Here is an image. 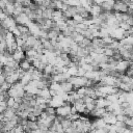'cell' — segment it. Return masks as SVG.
<instances>
[{
    "label": "cell",
    "instance_id": "1",
    "mask_svg": "<svg viewBox=\"0 0 133 133\" xmlns=\"http://www.w3.org/2000/svg\"><path fill=\"white\" fill-rule=\"evenodd\" d=\"M128 9H129L128 5L124 1H115L112 6L113 12H119V13H127Z\"/></svg>",
    "mask_w": 133,
    "mask_h": 133
},
{
    "label": "cell",
    "instance_id": "2",
    "mask_svg": "<svg viewBox=\"0 0 133 133\" xmlns=\"http://www.w3.org/2000/svg\"><path fill=\"white\" fill-rule=\"evenodd\" d=\"M129 66H130V60L122 59L116 62V71L120 73H125L129 69Z\"/></svg>",
    "mask_w": 133,
    "mask_h": 133
},
{
    "label": "cell",
    "instance_id": "3",
    "mask_svg": "<svg viewBox=\"0 0 133 133\" xmlns=\"http://www.w3.org/2000/svg\"><path fill=\"white\" fill-rule=\"evenodd\" d=\"M125 124L127 127H129L130 129L133 128V116H130V118H127L125 120Z\"/></svg>",
    "mask_w": 133,
    "mask_h": 133
},
{
    "label": "cell",
    "instance_id": "4",
    "mask_svg": "<svg viewBox=\"0 0 133 133\" xmlns=\"http://www.w3.org/2000/svg\"><path fill=\"white\" fill-rule=\"evenodd\" d=\"M126 22H127V23H128L130 26H133V17H132V16H130Z\"/></svg>",
    "mask_w": 133,
    "mask_h": 133
},
{
    "label": "cell",
    "instance_id": "5",
    "mask_svg": "<svg viewBox=\"0 0 133 133\" xmlns=\"http://www.w3.org/2000/svg\"><path fill=\"white\" fill-rule=\"evenodd\" d=\"M128 7H129V10L133 11V2H130V3L128 4Z\"/></svg>",
    "mask_w": 133,
    "mask_h": 133
},
{
    "label": "cell",
    "instance_id": "6",
    "mask_svg": "<svg viewBox=\"0 0 133 133\" xmlns=\"http://www.w3.org/2000/svg\"><path fill=\"white\" fill-rule=\"evenodd\" d=\"M129 30H130V32H131V33H133V26H130Z\"/></svg>",
    "mask_w": 133,
    "mask_h": 133
},
{
    "label": "cell",
    "instance_id": "7",
    "mask_svg": "<svg viewBox=\"0 0 133 133\" xmlns=\"http://www.w3.org/2000/svg\"><path fill=\"white\" fill-rule=\"evenodd\" d=\"M131 35H132V36H133V33H132V34H131Z\"/></svg>",
    "mask_w": 133,
    "mask_h": 133
}]
</instances>
